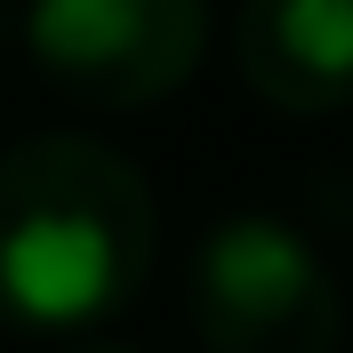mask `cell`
I'll return each instance as SVG.
<instances>
[{
  "instance_id": "obj_4",
  "label": "cell",
  "mask_w": 353,
  "mask_h": 353,
  "mask_svg": "<svg viewBox=\"0 0 353 353\" xmlns=\"http://www.w3.org/2000/svg\"><path fill=\"white\" fill-rule=\"evenodd\" d=\"M233 65L281 112L353 105V0H241Z\"/></svg>"
},
{
  "instance_id": "obj_5",
  "label": "cell",
  "mask_w": 353,
  "mask_h": 353,
  "mask_svg": "<svg viewBox=\"0 0 353 353\" xmlns=\"http://www.w3.org/2000/svg\"><path fill=\"white\" fill-rule=\"evenodd\" d=\"M72 353H129V345H72Z\"/></svg>"
},
{
  "instance_id": "obj_1",
  "label": "cell",
  "mask_w": 353,
  "mask_h": 353,
  "mask_svg": "<svg viewBox=\"0 0 353 353\" xmlns=\"http://www.w3.org/2000/svg\"><path fill=\"white\" fill-rule=\"evenodd\" d=\"M153 249L161 209L129 153L81 129H48L0 153V330H105L137 305Z\"/></svg>"
},
{
  "instance_id": "obj_3",
  "label": "cell",
  "mask_w": 353,
  "mask_h": 353,
  "mask_svg": "<svg viewBox=\"0 0 353 353\" xmlns=\"http://www.w3.org/2000/svg\"><path fill=\"white\" fill-rule=\"evenodd\" d=\"M17 32L57 97L137 112L193 81L209 48V0H24Z\"/></svg>"
},
{
  "instance_id": "obj_2",
  "label": "cell",
  "mask_w": 353,
  "mask_h": 353,
  "mask_svg": "<svg viewBox=\"0 0 353 353\" xmlns=\"http://www.w3.org/2000/svg\"><path fill=\"white\" fill-rule=\"evenodd\" d=\"M185 313L209 353H337L345 297L321 249L273 209H233L201 233Z\"/></svg>"
}]
</instances>
